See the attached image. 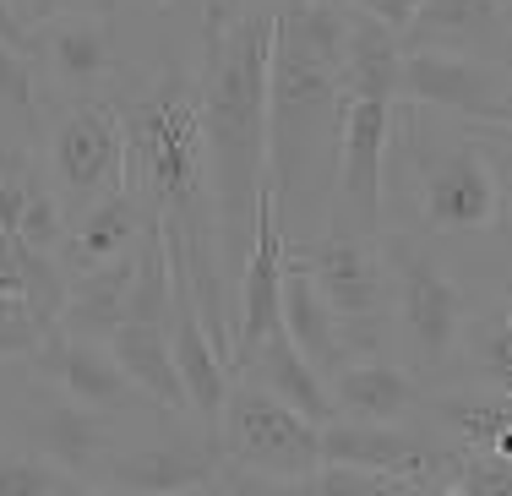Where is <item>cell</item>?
<instances>
[{
    "label": "cell",
    "instance_id": "6da1fadb",
    "mask_svg": "<svg viewBox=\"0 0 512 496\" xmlns=\"http://www.w3.org/2000/svg\"><path fill=\"white\" fill-rule=\"evenodd\" d=\"M344 6L278 0L267 60V191L284 240L311 208H333L344 126Z\"/></svg>",
    "mask_w": 512,
    "mask_h": 496
},
{
    "label": "cell",
    "instance_id": "7a4b0ae2",
    "mask_svg": "<svg viewBox=\"0 0 512 496\" xmlns=\"http://www.w3.org/2000/svg\"><path fill=\"white\" fill-rule=\"evenodd\" d=\"M273 11L256 6L224 33L202 39L197 120L207 142V186L224 273L240 278L251 251L256 197L267 186V60H273Z\"/></svg>",
    "mask_w": 512,
    "mask_h": 496
},
{
    "label": "cell",
    "instance_id": "3957f363",
    "mask_svg": "<svg viewBox=\"0 0 512 496\" xmlns=\"http://www.w3.org/2000/svg\"><path fill=\"white\" fill-rule=\"evenodd\" d=\"M126 137V191L169 224L186 246L218 251L213 186H207V142L197 120V82L164 77L120 115ZM224 262V257H218Z\"/></svg>",
    "mask_w": 512,
    "mask_h": 496
},
{
    "label": "cell",
    "instance_id": "277c9868",
    "mask_svg": "<svg viewBox=\"0 0 512 496\" xmlns=\"http://www.w3.org/2000/svg\"><path fill=\"white\" fill-rule=\"evenodd\" d=\"M393 137L404 142L414 202H420V219L431 235H480L502 219V180L491 164V142L420 115L393 126Z\"/></svg>",
    "mask_w": 512,
    "mask_h": 496
},
{
    "label": "cell",
    "instance_id": "5b68a950",
    "mask_svg": "<svg viewBox=\"0 0 512 496\" xmlns=\"http://www.w3.org/2000/svg\"><path fill=\"white\" fill-rule=\"evenodd\" d=\"M387 289H393V333H404V349L420 371H436L453 360L463 322H469V295L414 235H382Z\"/></svg>",
    "mask_w": 512,
    "mask_h": 496
},
{
    "label": "cell",
    "instance_id": "8992f818",
    "mask_svg": "<svg viewBox=\"0 0 512 496\" xmlns=\"http://www.w3.org/2000/svg\"><path fill=\"white\" fill-rule=\"evenodd\" d=\"M213 437L224 469H246L267 486H289V480H306L311 469H322V426H311L306 415H295L289 404L267 398L262 387L240 377L224 393Z\"/></svg>",
    "mask_w": 512,
    "mask_h": 496
},
{
    "label": "cell",
    "instance_id": "52a82bcc",
    "mask_svg": "<svg viewBox=\"0 0 512 496\" xmlns=\"http://www.w3.org/2000/svg\"><path fill=\"white\" fill-rule=\"evenodd\" d=\"M387 142H393V104L344 99L338 126V175H333V235L382 240V186Z\"/></svg>",
    "mask_w": 512,
    "mask_h": 496
},
{
    "label": "cell",
    "instance_id": "ba28073f",
    "mask_svg": "<svg viewBox=\"0 0 512 496\" xmlns=\"http://www.w3.org/2000/svg\"><path fill=\"white\" fill-rule=\"evenodd\" d=\"M224 475V453L207 426L197 431H169V437H120L99 464L93 486L115 496H180L202 491Z\"/></svg>",
    "mask_w": 512,
    "mask_h": 496
},
{
    "label": "cell",
    "instance_id": "9c48e42d",
    "mask_svg": "<svg viewBox=\"0 0 512 496\" xmlns=\"http://www.w3.org/2000/svg\"><path fill=\"white\" fill-rule=\"evenodd\" d=\"M50 175L55 197L93 208L99 197L126 191V137H120V115L109 104H77L55 126L50 142Z\"/></svg>",
    "mask_w": 512,
    "mask_h": 496
},
{
    "label": "cell",
    "instance_id": "30bf717a",
    "mask_svg": "<svg viewBox=\"0 0 512 496\" xmlns=\"http://www.w3.org/2000/svg\"><path fill=\"white\" fill-rule=\"evenodd\" d=\"M512 88V66L458 50H404V88L398 99L436 115H458L469 126H491Z\"/></svg>",
    "mask_w": 512,
    "mask_h": 496
},
{
    "label": "cell",
    "instance_id": "8fae6325",
    "mask_svg": "<svg viewBox=\"0 0 512 496\" xmlns=\"http://www.w3.org/2000/svg\"><path fill=\"white\" fill-rule=\"evenodd\" d=\"M300 268L311 273V284L322 289V300L333 306L338 322H393V289H387V262H382V240H360V235H333L306 240L300 246Z\"/></svg>",
    "mask_w": 512,
    "mask_h": 496
},
{
    "label": "cell",
    "instance_id": "7c38bea8",
    "mask_svg": "<svg viewBox=\"0 0 512 496\" xmlns=\"http://www.w3.org/2000/svg\"><path fill=\"white\" fill-rule=\"evenodd\" d=\"M33 371H39L60 398L93 409V415H109V420H131V415H142V409H158L137 393V382L115 366L109 344H93V338H71V333L50 328V338L33 349Z\"/></svg>",
    "mask_w": 512,
    "mask_h": 496
},
{
    "label": "cell",
    "instance_id": "4fadbf2b",
    "mask_svg": "<svg viewBox=\"0 0 512 496\" xmlns=\"http://www.w3.org/2000/svg\"><path fill=\"white\" fill-rule=\"evenodd\" d=\"M17 426H22V447L44 453L55 469H66L71 480L99 475L109 447L120 442V420L71 404V398L55 393V387H50V393H28V398H22Z\"/></svg>",
    "mask_w": 512,
    "mask_h": 496
},
{
    "label": "cell",
    "instance_id": "5bb4252c",
    "mask_svg": "<svg viewBox=\"0 0 512 496\" xmlns=\"http://www.w3.org/2000/svg\"><path fill=\"white\" fill-rule=\"evenodd\" d=\"M327 398H333L338 420L387 426V420H409L414 409L425 404V387L409 366H398V360L365 355V360H344V366L327 377Z\"/></svg>",
    "mask_w": 512,
    "mask_h": 496
},
{
    "label": "cell",
    "instance_id": "9a60e30c",
    "mask_svg": "<svg viewBox=\"0 0 512 496\" xmlns=\"http://www.w3.org/2000/svg\"><path fill=\"white\" fill-rule=\"evenodd\" d=\"M507 33L512 17L502 0H420L404 33V50H458V55L485 50V60H502Z\"/></svg>",
    "mask_w": 512,
    "mask_h": 496
},
{
    "label": "cell",
    "instance_id": "2e32d148",
    "mask_svg": "<svg viewBox=\"0 0 512 496\" xmlns=\"http://www.w3.org/2000/svg\"><path fill=\"white\" fill-rule=\"evenodd\" d=\"M33 60L50 66V77L71 93H93L115 71V28L104 11H77V17H55L33 28Z\"/></svg>",
    "mask_w": 512,
    "mask_h": 496
},
{
    "label": "cell",
    "instance_id": "e0dca14e",
    "mask_svg": "<svg viewBox=\"0 0 512 496\" xmlns=\"http://www.w3.org/2000/svg\"><path fill=\"white\" fill-rule=\"evenodd\" d=\"M235 377L251 382V387H262L267 398H278V404H289L295 415H306L311 426H327V420H338L333 398H327V377L311 366L306 355H300L295 344H289L284 333L262 338V344H256L251 355L235 366Z\"/></svg>",
    "mask_w": 512,
    "mask_h": 496
},
{
    "label": "cell",
    "instance_id": "ac0fdd59",
    "mask_svg": "<svg viewBox=\"0 0 512 496\" xmlns=\"http://www.w3.org/2000/svg\"><path fill=\"white\" fill-rule=\"evenodd\" d=\"M278 333L311 360L322 377H333L344 366V322L333 317V306L322 300V289L311 284V273L295 262V251H284V284H278Z\"/></svg>",
    "mask_w": 512,
    "mask_h": 496
},
{
    "label": "cell",
    "instance_id": "d6986e66",
    "mask_svg": "<svg viewBox=\"0 0 512 496\" xmlns=\"http://www.w3.org/2000/svg\"><path fill=\"white\" fill-rule=\"evenodd\" d=\"M148 219H153V213L142 208L131 191L99 197L93 208H82L77 224L66 229V240H60V268H66V273H88V268H109V262L131 257Z\"/></svg>",
    "mask_w": 512,
    "mask_h": 496
},
{
    "label": "cell",
    "instance_id": "ffe728a7",
    "mask_svg": "<svg viewBox=\"0 0 512 496\" xmlns=\"http://www.w3.org/2000/svg\"><path fill=\"white\" fill-rule=\"evenodd\" d=\"M344 99H376L393 104L398 88H404V44L398 33H387L376 17L344 6Z\"/></svg>",
    "mask_w": 512,
    "mask_h": 496
},
{
    "label": "cell",
    "instance_id": "44dd1931",
    "mask_svg": "<svg viewBox=\"0 0 512 496\" xmlns=\"http://www.w3.org/2000/svg\"><path fill=\"white\" fill-rule=\"evenodd\" d=\"M104 344L148 404H158L164 415H191L186 387H180V371H175V349H169V328H158V322H120Z\"/></svg>",
    "mask_w": 512,
    "mask_h": 496
},
{
    "label": "cell",
    "instance_id": "7402d4cb",
    "mask_svg": "<svg viewBox=\"0 0 512 496\" xmlns=\"http://www.w3.org/2000/svg\"><path fill=\"white\" fill-rule=\"evenodd\" d=\"M137 257V251H131ZM131 257L109 262V268H88L66 278V306H60V333L71 338H93L104 344L109 333L126 322V300H131Z\"/></svg>",
    "mask_w": 512,
    "mask_h": 496
},
{
    "label": "cell",
    "instance_id": "603a6c76",
    "mask_svg": "<svg viewBox=\"0 0 512 496\" xmlns=\"http://www.w3.org/2000/svg\"><path fill=\"white\" fill-rule=\"evenodd\" d=\"M126 322H169V257H164V235L158 219L142 224L137 257H131V300H126Z\"/></svg>",
    "mask_w": 512,
    "mask_h": 496
},
{
    "label": "cell",
    "instance_id": "cb8c5ba5",
    "mask_svg": "<svg viewBox=\"0 0 512 496\" xmlns=\"http://www.w3.org/2000/svg\"><path fill=\"white\" fill-rule=\"evenodd\" d=\"M273 496H431L420 480H398V475H376V469H349V464H322L306 480L289 486H267Z\"/></svg>",
    "mask_w": 512,
    "mask_h": 496
},
{
    "label": "cell",
    "instance_id": "d4e9b609",
    "mask_svg": "<svg viewBox=\"0 0 512 496\" xmlns=\"http://www.w3.org/2000/svg\"><path fill=\"white\" fill-rule=\"evenodd\" d=\"M458 344L469 349L474 382L491 387V393H502V398H512V322L502 317V311H496V317H480L474 328L463 322Z\"/></svg>",
    "mask_w": 512,
    "mask_h": 496
},
{
    "label": "cell",
    "instance_id": "484cf974",
    "mask_svg": "<svg viewBox=\"0 0 512 496\" xmlns=\"http://www.w3.org/2000/svg\"><path fill=\"white\" fill-rule=\"evenodd\" d=\"M66 202L55 197V186L33 169L28 180H22V208H17V229L11 235L22 240V246H33V251H55L60 257V240H66Z\"/></svg>",
    "mask_w": 512,
    "mask_h": 496
},
{
    "label": "cell",
    "instance_id": "4316f807",
    "mask_svg": "<svg viewBox=\"0 0 512 496\" xmlns=\"http://www.w3.org/2000/svg\"><path fill=\"white\" fill-rule=\"evenodd\" d=\"M0 126H11L17 137L39 131V71L33 55L0 44Z\"/></svg>",
    "mask_w": 512,
    "mask_h": 496
},
{
    "label": "cell",
    "instance_id": "83f0119b",
    "mask_svg": "<svg viewBox=\"0 0 512 496\" xmlns=\"http://www.w3.org/2000/svg\"><path fill=\"white\" fill-rule=\"evenodd\" d=\"M0 496H82V480L33 447H0Z\"/></svg>",
    "mask_w": 512,
    "mask_h": 496
},
{
    "label": "cell",
    "instance_id": "f1b7e54d",
    "mask_svg": "<svg viewBox=\"0 0 512 496\" xmlns=\"http://www.w3.org/2000/svg\"><path fill=\"white\" fill-rule=\"evenodd\" d=\"M44 338H50V328L17 295H0V360H33Z\"/></svg>",
    "mask_w": 512,
    "mask_h": 496
},
{
    "label": "cell",
    "instance_id": "f546056e",
    "mask_svg": "<svg viewBox=\"0 0 512 496\" xmlns=\"http://www.w3.org/2000/svg\"><path fill=\"white\" fill-rule=\"evenodd\" d=\"M11 11H17L22 28H44V22L55 17H77V11H109V0H6Z\"/></svg>",
    "mask_w": 512,
    "mask_h": 496
},
{
    "label": "cell",
    "instance_id": "4dcf8cb0",
    "mask_svg": "<svg viewBox=\"0 0 512 496\" xmlns=\"http://www.w3.org/2000/svg\"><path fill=\"white\" fill-rule=\"evenodd\" d=\"M338 6H355V11H365V17H376L387 33H398V44H404V33H409L414 11H420V0H338Z\"/></svg>",
    "mask_w": 512,
    "mask_h": 496
},
{
    "label": "cell",
    "instance_id": "1f68e13d",
    "mask_svg": "<svg viewBox=\"0 0 512 496\" xmlns=\"http://www.w3.org/2000/svg\"><path fill=\"white\" fill-rule=\"evenodd\" d=\"M28 169H39V164H33V148H28V137H17L11 126H0V180H11V175H28Z\"/></svg>",
    "mask_w": 512,
    "mask_h": 496
},
{
    "label": "cell",
    "instance_id": "d6a6232c",
    "mask_svg": "<svg viewBox=\"0 0 512 496\" xmlns=\"http://www.w3.org/2000/svg\"><path fill=\"white\" fill-rule=\"evenodd\" d=\"M246 11H256V0H202V28L207 33H224L229 22H240ZM202 33V39H207Z\"/></svg>",
    "mask_w": 512,
    "mask_h": 496
},
{
    "label": "cell",
    "instance_id": "836d02e7",
    "mask_svg": "<svg viewBox=\"0 0 512 496\" xmlns=\"http://www.w3.org/2000/svg\"><path fill=\"white\" fill-rule=\"evenodd\" d=\"M213 496H273V491H267V480L246 475V469H224L213 480Z\"/></svg>",
    "mask_w": 512,
    "mask_h": 496
},
{
    "label": "cell",
    "instance_id": "e575fe53",
    "mask_svg": "<svg viewBox=\"0 0 512 496\" xmlns=\"http://www.w3.org/2000/svg\"><path fill=\"white\" fill-rule=\"evenodd\" d=\"M0 44H11V50L33 55V33H28V28H22V22H17V11H11L6 0H0Z\"/></svg>",
    "mask_w": 512,
    "mask_h": 496
},
{
    "label": "cell",
    "instance_id": "d590c367",
    "mask_svg": "<svg viewBox=\"0 0 512 496\" xmlns=\"http://www.w3.org/2000/svg\"><path fill=\"white\" fill-rule=\"evenodd\" d=\"M491 126H512V88H507V99H502V110H496Z\"/></svg>",
    "mask_w": 512,
    "mask_h": 496
},
{
    "label": "cell",
    "instance_id": "8d00e7d4",
    "mask_svg": "<svg viewBox=\"0 0 512 496\" xmlns=\"http://www.w3.org/2000/svg\"><path fill=\"white\" fill-rule=\"evenodd\" d=\"M502 317L512 322V278H507V289H502Z\"/></svg>",
    "mask_w": 512,
    "mask_h": 496
},
{
    "label": "cell",
    "instance_id": "74e56055",
    "mask_svg": "<svg viewBox=\"0 0 512 496\" xmlns=\"http://www.w3.org/2000/svg\"><path fill=\"white\" fill-rule=\"evenodd\" d=\"M502 66H512V33H507V55H502Z\"/></svg>",
    "mask_w": 512,
    "mask_h": 496
},
{
    "label": "cell",
    "instance_id": "f35d334b",
    "mask_svg": "<svg viewBox=\"0 0 512 496\" xmlns=\"http://www.w3.org/2000/svg\"><path fill=\"white\" fill-rule=\"evenodd\" d=\"M148 6H169V0H148Z\"/></svg>",
    "mask_w": 512,
    "mask_h": 496
},
{
    "label": "cell",
    "instance_id": "ab89813d",
    "mask_svg": "<svg viewBox=\"0 0 512 496\" xmlns=\"http://www.w3.org/2000/svg\"><path fill=\"white\" fill-rule=\"evenodd\" d=\"M502 6H507V11H512V0H502Z\"/></svg>",
    "mask_w": 512,
    "mask_h": 496
}]
</instances>
